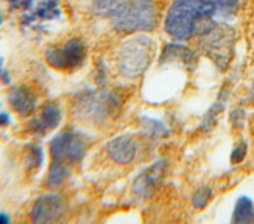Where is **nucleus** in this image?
<instances>
[{"label": "nucleus", "instance_id": "nucleus-1", "mask_svg": "<svg viewBox=\"0 0 254 224\" xmlns=\"http://www.w3.org/2000/svg\"><path fill=\"white\" fill-rule=\"evenodd\" d=\"M218 14L215 0H173L165 16V31L176 39H190L195 33L212 30V17Z\"/></svg>", "mask_w": 254, "mask_h": 224}, {"label": "nucleus", "instance_id": "nucleus-2", "mask_svg": "<svg viewBox=\"0 0 254 224\" xmlns=\"http://www.w3.org/2000/svg\"><path fill=\"white\" fill-rule=\"evenodd\" d=\"M100 14L111 19L122 31L151 30L154 27L153 0H94Z\"/></svg>", "mask_w": 254, "mask_h": 224}, {"label": "nucleus", "instance_id": "nucleus-3", "mask_svg": "<svg viewBox=\"0 0 254 224\" xmlns=\"http://www.w3.org/2000/svg\"><path fill=\"white\" fill-rule=\"evenodd\" d=\"M153 42L148 36H136L127 41L119 53V67L127 76L140 75L150 62Z\"/></svg>", "mask_w": 254, "mask_h": 224}, {"label": "nucleus", "instance_id": "nucleus-4", "mask_svg": "<svg viewBox=\"0 0 254 224\" xmlns=\"http://www.w3.org/2000/svg\"><path fill=\"white\" fill-rule=\"evenodd\" d=\"M87 148V142L83 136L75 132H63L50 143L52 159L57 162H78Z\"/></svg>", "mask_w": 254, "mask_h": 224}, {"label": "nucleus", "instance_id": "nucleus-5", "mask_svg": "<svg viewBox=\"0 0 254 224\" xmlns=\"http://www.w3.org/2000/svg\"><path fill=\"white\" fill-rule=\"evenodd\" d=\"M84 56L86 50L80 39H70L60 47L49 49L46 53L49 64L60 70H70L81 65V62L84 61Z\"/></svg>", "mask_w": 254, "mask_h": 224}, {"label": "nucleus", "instance_id": "nucleus-6", "mask_svg": "<svg viewBox=\"0 0 254 224\" xmlns=\"http://www.w3.org/2000/svg\"><path fill=\"white\" fill-rule=\"evenodd\" d=\"M64 214V203L58 195L41 196L31 209L33 223H52Z\"/></svg>", "mask_w": 254, "mask_h": 224}, {"label": "nucleus", "instance_id": "nucleus-7", "mask_svg": "<svg viewBox=\"0 0 254 224\" xmlns=\"http://www.w3.org/2000/svg\"><path fill=\"white\" fill-rule=\"evenodd\" d=\"M137 151L136 142L128 136H119L106 145V153L117 164H129Z\"/></svg>", "mask_w": 254, "mask_h": 224}, {"label": "nucleus", "instance_id": "nucleus-8", "mask_svg": "<svg viewBox=\"0 0 254 224\" xmlns=\"http://www.w3.org/2000/svg\"><path fill=\"white\" fill-rule=\"evenodd\" d=\"M9 105L16 112L22 115H27L36 106V97L27 87H16L9 92Z\"/></svg>", "mask_w": 254, "mask_h": 224}, {"label": "nucleus", "instance_id": "nucleus-9", "mask_svg": "<svg viewBox=\"0 0 254 224\" xmlns=\"http://www.w3.org/2000/svg\"><path fill=\"white\" fill-rule=\"evenodd\" d=\"M61 120V112L55 105H47L42 108L41 117L31 121V131L36 134H46L47 131L58 126Z\"/></svg>", "mask_w": 254, "mask_h": 224}, {"label": "nucleus", "instance_id": "nucleus-10", "mask_svg": "<svg viewBox=\"0 0 254 224\" xmlns=\"http://www.w3.org/2000/svg\"><path fill=\"white\" fill-rule=\"evenodd\" d=\"M162 167L164 164L159 162V164H154L153 167H150L147 171H143L134 182V192L140 196H150L151 192L156 187V182L158 179L161 177V173H162Z\"/></svg>", "mask_w": 254, "mask_h": 224}, {"label": "nucleus", "instance_id": "nucleus-11", "mask_svg": "<svg viewBox=\"0 0 254 224\" xmlns=\"http://www.w3.org/2000/svg\"><path fill=\"white\" fill-rule=\"evenodd\" d=\"M233 223H254V206L250 198H239L234 209Z\"/></svg>", "mask_w": 254, "mask_h": 224}, {"label": "nucleus", "instance_id": "nucleus-12", "mask_svg": "<svg viewBox=\"0 0 254 224\" xmlns=\"http://www.w3.org/2000/svg\"><path fill=\"white\" fill-rule=\"evenodd\" d=\"M69 176L67 167L64 165V162H57L53 161L49 170V177H47V187L49 188H57L64 184V181Z\"/></svg>", "mask_w": 254, "mask_h": 224}, {"label": "nucleus", "instance_id": "nucleus-13", "mask_svg": "<svg viewBox=\"0 0 254 224\" xmlns=\"http://www.w3.org/2000/svg\"><path fill=\"white\" fill-rule=\"evenodd\" d=\"M211 188L209 187H201V188H198L193 198H192V203L196 209H203L206 207V204L209 203V199H211Z\"/></svg>", "mask_w": 254, "mask_h": 224}, {"label": "nucleus", "instance_id": "nucleus-14", "mask_svg": "<svg viewBox=\"0 0 254 224\" xmlns=\"http://www.w3.org/2000/svg\"><path fill=\"white\" fill-rule=\"evenodd\" d=\"M44 159V154L42 150L39 147H30L28 148V154H27V162L30 167L33 168H39Z\"/></svg>", "mask_w": 254, "mask_h": 224}, {"label": "nucleus", "instance_id": "nucleus-15", "mask_svg": "<svg viewBox=\"0 0 254 224\" xmlns=\"http://www.w3.org/2000/svg\"><path fill=\"white\" fill-rule=\"evenodd\" d=\"M237 2H239V0H215L218 14H222V16L233 14L236 11V8H237Z\"/></svg>", "mask_w": 254, "mask_h": 224}, {"label": "nucleus", "instance_id": "nucleus-16", "mask_svg": "<svg viewBox=\"0 0 254 224\" xmlns=\"http://www.w3.org/2000/svg\"><path fill=\"white\" fill-rule=\"evenodd\" d=\"M245 154H247V145L245 143H240L239 147L233 151V154H231V161H233L234 164H239V162L244 161Z\"/></svg>", "mask_w": 254, "mask_h": 224}, {"label": "nucleus", "instance_id": "nucleus-17", "mask_svg": "<svg viewBox=\"0 0 254 224\" xmlns=\"http://www.w3.org/2000/svg\"><path fill=\"white\" fill-rule=\"evenodd\" d=\"M9 123V115L5 112H0V126H5Z\"/></svg>", "mask_w": 254, "mask_h": 224}, {"label": "nucleus", "instance_id": "nucleus-18", "mask_svg": "<svg viewBox=\"0 0 254 224\" xmlns=\"http://www.w3.org/2000/svg\"><path fill=\"white\" fill-rule=\"evenodd\" d=\"M33 2V0H14V3L17 5V6H27V5H30Z\"/></svg>", "mask_w": 254, "mask_h": 224}, {"label": "nucleus", "instance_id": "nucleus-19", "mask_svg": "<svg viewBox=\"0 0 254 224\" xmlns=\"http://www.w3.org/2000/svg\"><path fill=\"white\" fill-rule=\"evenodd\" d=\"M6 223H9V218L5 214H0V224H6Z\"/></svg>", "mask_w": 254, "mask_h": 224}, {"label": "nucleus", "instance_id": "nucleus-20", "mask_svg": "<svg viewBox=\"0 0 254 224\" xmlns=\"http://www.w3.org/2000/svg\"><path fill=\"white\" fill-rule=\"evenodd\" d=\"M5 75V72H2V59H0V76Z\"/></svg>", "mask_w": 254, "mask_h": 224}, {"label": "nucleus", "instance_id": "nucleus-21", "mask_svg": "<svg viewBox=\"0 0 254 224\" xmlns=\"http://www.w3.org/2000/svg\"><path fill=\"white\" fill-rule=\"evenodd\" d=\"M0 24H2V16H0Z\"/></svg>", "mask_w": 254, "mask_h": 224}]
</instances>
